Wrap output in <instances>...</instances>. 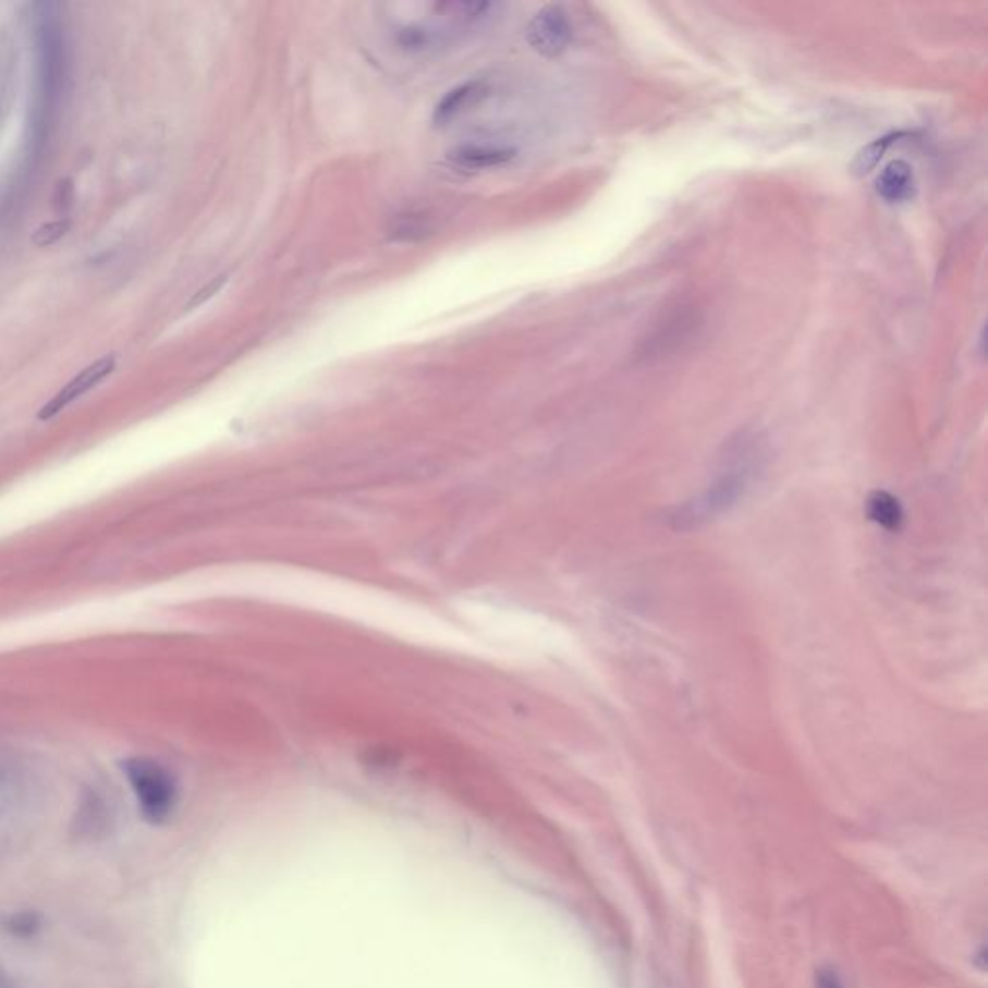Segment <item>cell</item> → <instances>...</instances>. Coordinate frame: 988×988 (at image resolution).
Here are the masks:
<instances>
[{
  "label": "cell",
  "mask_w": 988,
  "mask_h": 988,
  "mask_svg": "<svg viewBox=\"0 0 988 988\" xmlns=\"http://www.w3.org/2000/svg\"><path fill=\"white\" fill-rule=\"evenodd\" d=\"M815 988H844V983L834 967L825 965L815 973Z\"/></svg>",
  "instance_id": "7c38bea8"
},
{
  "label": "cell",
  "mask_w": 988,
  "mask_h": 988,
  "mask_svg": "<svg viewBox=\"0 0 988 988\" xmlns=\"http://www.w3.org/2000/svg\"><path fill=\"white\" fill-rule=\"evenodd\" d=\"M770 464V444L759 429H742L724 442L705 489L674 508L668 522L690 532L730 514L759 485Z\"/></svg>",
  "instance_id": "6da1fadb"
},
{
  "label": "cell",
  "mask_w": 988,
  "mask_h": 988,
  "mask_svg": "<svg viewBox=\"0 0 988 988\" xmlns=\"http://www.w3.org/2000/svg\"><path fill=\"white\" fill-rule=\"evenodd\" d=\"M875 190H877L880 199H885L887 204H907L917 194L915 170H913L910 162L902 161V159L888 162L887 167L880 170V174L877 176Z\"/></svg>",
  "instance_id": "5b68a950"
},
{
  "label": "cell",
  "mask_w": 988,
  "mask_h": 988,
  "mask_svg": "<svg viewBox=\"0 0 988 988\" xmlns=\"http://www.w3.org/2000/svg\"><path fill=\"white\" fill-rule=\"evenodd\" d=\"M515 157V149L507 145L464 144L448 151V159L465 170H489L504 167Z\"/></svg>",
  "instance_id": "52a82bcc"
},
{
  "label": "cell",
  "mask_w": 988,
  "mask_h": 988,
  "mask_svg": "<svg viewBox=\"0 0 988 988\" xmlns=\"http://www.w3.org/2000/svg\"><path fill=\"white\" fill-rule=\"evenodd\" d=\"M227 280H229L227 279V277H219V279H215L212 280V282H209V284H207L204 290H199V292H197V294L192 297V302L187 304V312H190V309H194V307L204 305L207 300H211L215 294H219L220 290H222V286L227 284Z\"/></svg>",
  "instance_id": "8fae6325"
},
{
  "label": "cell",
  "mask_w": 988,
  "mask_h": 988,
  "mask_svg": "<svg viewBox=\"0 0 988 988\" xmlns=\"http://www.w3.org/2000/svg\"><path fill=\"white\" fill-rule=\"evenodd\" d=\"M0 988H16L9 979H7V975L2 972H0Z\"/></svg>",
  "instance_id": "4fadbf2b"
},
{
  "label": "cell",
  "mask_w": 988,
  "mask_h": 988,
  "mask_svg": "<svg viewBox=\"0 0 988 988\" xmlns=\"http://www.w3.org/2000/svg\"><path fill=\"white\" fill-rule=\"evenodd\" d=\"M489 92L490 85L483 80L465 82V84L450 89L435 107V112H432L435 124L447 126L452 120L462 117L467 110L474 109L475 105H479L489 95Z\"/></svg>",
  "instance_id": "8992f818"
},
{
  "label": "cell",
  "mask_w": 988,
  "mask_h": 988,
  "mask_svg": "<svg viewBox=\"0 0 988 988\" xmlns=\"http://www.w3.org/2000/svg\"><path fill=\"white\" fill-rule=\"evenodd\" d=\"M431 230L429 217L417 215V212H404V215H398L397 219H392L389 234L397 242L414 244V242H419L423 237L429 236Z\"/></svg>",
  "instance_id": "9c48e42d"
},
{
  "label": "cell",
  "mask_w": 988,
  "mask_h": 988,
  "mask_svg": "<svg viewBox=\"0 0 988 988\" xmlns=\"http://www.w3.org/2000/svg\"><path fill=\"white\" fill-rule=\"evenodd\" d=\"M867 515L873 524L879 525L887 532H898L904 524V507L900 499L890 495L887 490H875L870 492L869 499L865 502Z\"/></svg>",
  "instance_id": "ba28073f"
},
{
  "label": "cell",
  "mask_w": 988,
  "mask_h": 988,
  "mask_svg": "<svg viewBox=\"0 0 988 988\" xmlns=\"http://www.w3.org/2000/svg\"><path fill=\"white\" fill-rule=\"evenodd\" d=\"M114 365H117L114 355H105L101 359H97L95 364L87 365L84 371L77 373L74 379L66 382V385H64V387H62V389H60L59 392H57V394L39 410V419H41V422L52 419V417L59 415L62 410H66L70 404H74L76 400L85 397L89 390H94L97 385H101L102 380L107 379L110 373L114 371Z\"/></svg>",
  "instance_id": "277c9868"
},
{
  "label": "cell",
  "mask_w": 988,
  "mask_h": 988,
  "mask_svg": "<svg viewBox=\"0 0 988 988\" xmlns=\"http://www.w3.org/2000/svg\"><path fill=\"white\" fill-rule=\"evenodd\" d=\"M122 772L132 785L137 805L149 822H164L178 805L176 778L159 760L132 757L122 760Z\"/></svg>",
  "instance_id": "7a4b0ae2"
},
{
  "label": "cell",
  "mask_w": 988,
  "mask_h": 988,
  "mask_svg": "<svg viewBox=\"0 0 988 988\" xmlns=\"http://www.w3.org/2000/svg\"><path fill=\"white\" fill-rule=\"evenodd\" d=\"M69 230V222L66 220H54V222H49V224H42L41 229L35 232L34 244L39 245V247H45V245L54 244L59 242L60 237L66 234Z\"/></svg>",
  "instance_id": "30bf717a"
},
{
  "label": "cell",
  "mask_w": 988,
  "mask_h": 988,
  "mask_svg": "<svg viewBox=\"0 0 988 988\" xmlns=\"http://www.w3.org/2000/svg\"><path fill=\"white\" fill-rule=\"evenodd\" d=\"M525 37L533 51L554 59L574 41V26L562 4H547L532 17Z\"/></svg>",
  "instance_id": "3957f363"
}]
</instances>
